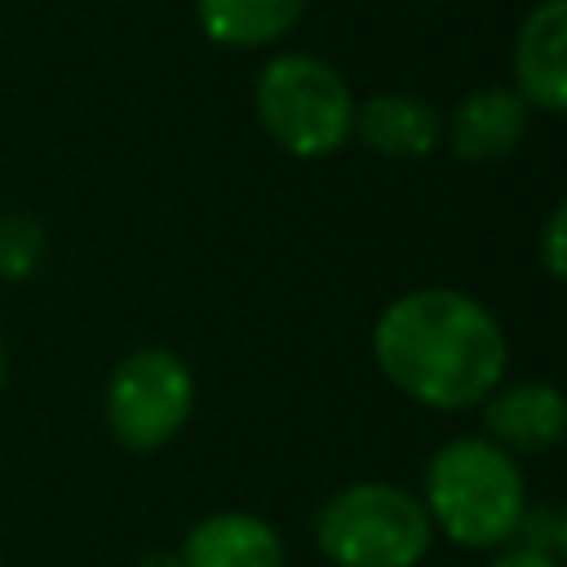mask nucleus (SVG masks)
Returning a JSON list of instances; mask_svg holds the SVG:
<instances>
[{"label":"nucleus","mask_w":567,"mask_h":567,"mask_svg":"<svg viewBox=\"0 0 567 567\" xmlns=\"http://www.w3.org/2000/svg\"><path fill=\"white\" fill-rule=\"evenodd\" d=\"M372 359L403 399L434 412H465L505 381L509 341L478 297L430 284L394 297L377 315Z\"/></svg>","instance_id":"f257e3e1"},{"label":"nucleus","mask_w":567,"mask_h":567,"mask_svg":"<svg viewBox=\"0 0 567 567\" xmlns=\"http://www.w3.org/2000/svg\"><path fill=\"white\" fill-rule=\"evenodd\" d=\"M421 505L430 527L461 549H501L514 540L527 509V483L518 456L483 434H452L425 461Z\"/></svg>","instance_id":"f03ea898"},{"label":"nucleus","mask_w":567,"mask_h":567,"mask_svg":"<svg viewBox=\"0 0 567 567\" xmlns=\"http://www.w3.org/2000/svg\"><path fill=\"white\" fill-rule=\"evenodd\" d=\"M354 93L315 53H275L252 80V115L292 159H328L354 137Z\"/></svg>","instance_id":"7ed1b4c3"},{"label":"nucleus","mask_w":567,"mask_h":567,"mask_svg":"<svg viewBox=\"0 0 567 567\" xmlns=\"http://www.w3.org/2000/svg\"><path fill=\"white\" fill-rule=\"evenodd\" d=\"M315 540L332 567H416L434 545V527L412 487L359 478L319 505Z\"/></svg>","instance_id":"20e7f679"},{"label":"nucleus","mask_w":567,"mask_h":567,"mask_svg":"<svg viewBox=\"0 0 567 567\" xmlns=\"http://www.w3.org/2000/svg\"><path fill=\"white\" fill-rule=\"evenodd\" d=\"M102 408L106 430L124 452H159L190 421L195 377L173 350L142 346L115 363Z\"/></svg>","instance_id":"39448f33"},{"label":"nucleus","mask_w":567,"mask_h":567,"mask_svg":"<svg viewBox=\"0 0 567 567\" xmlns=\"http://www.w3.org/2000/svg\"><path fill=\"white\" fill-rule=\"evenodd\" d=\"M483 439L509 456L554 452L567 434V399L549 381H501L483 403Z\"/></svg>","instance_id":"423d86ee"},{"label":"nucleus","mask_w":567,"mask_h":567,"mask_svg":"<svg viewBox=\"0 0 567 567\" xmlns=\"http://www.w3.org/2000/svg\"><path fill=\"white\" fill-rule=\"evenodd\" d=\"M509 66L527 111H567V0H540L523 13Z\"/></svg>","instance_id":"0eeeda50"},{"label":"nucleus","mask_w":567,"mask_h":567,"mask_svg":"<svg viewBox=\"0 0 567 567\" xmlns=\"http://www.w3.org/2000/svg\"><path fill=\"white\" fill-rule=\"evenodd\" d=\"M527 120L532 111L514 89L478 84L443 115V142L461 164H496L518 151Z\"/></svg>","instance_id":"6e6552de"},{"label":"nucleus","mask_w":567,"mask_h":567,"mask_svg":"<svg viewBox=\"0 0 567 567\" xmlns=\"http://www.w3.org/2000/svg\"><path fill=\"white\" fill-rule=\"evenodd\" d=\"M284 563L288 554L279 532L248 509L204 514L177 549V567H284Z\"/></svg>","instance_id":"1a4fd4ad"},{"label":"nucleus","mask_w":567,"mask_h":567,"mask_svg":"<svg viewBox=\"0 0 567 567\" xmlns=\"http://www.w3.org/2000/svg\"><path fill=\"white\" fill-rule=\"evenodd\" d=\"M354 137L385 159H425L443 142V115L412 93H372L354 106Z\"/></svg>","instance_id":"9d476101"},{"label":"nucleus","mask_w":567,"mask_h":567,"mask_svg":"<svg viewBox=\"0 0 567 567\" xmlns=\"http://www.w3.org/2000/svg\"><path fill=\"white\" fill-rule=\"evenodd\" d=\"M306 13V0H195L199 31L221 49H270Z\"/></svg>","instance_id":"9b49d317"},{"label":"nucleus","mask_w":567,"mask_h":567,"mask_svg":"<svg viewBox=\"0 0 567 567\" xmlns=\"http://www.w3.org/2000/svg\"><path fill=\"white\" fill-rule=\"evenodd\" d=\"M44 261V226L31 213L4 208L0 213V279L22 284L40 270Z\"/></svg>","instance_id":"f8f14e48"},{"label":"nucleus","mask_w":567,"mask_h":567,"mask_svg":"<svg viewBox=\"0 0 567 567\" xmlns=\"http://www.w3.org/2000/svg\"><path fill=\"white\" fill-rule=\"evenodd\" d=\"M509 545H527V549H540V554L563 558V545H567L563 509L558 505H545V501H527V509H523L518 532H514Z\"/></svg>","instance_id":"ddd939ff"},{"label":"nucleus","mask_w":567,"mask_h":567,"mask_svg":"<svg viewBox=\"0 0 567 567\" xmlns=\"http://www.w3.org/2000/svg\"><path fill=\"white\" fill-rule=\"evenodd\" d=\"M540 266L549 279L567 275V208L558 204L540 226Z\"/></svg>","instance_id":"4468645a"},{"label":"nucleus","mask_w":567,"mask_h":567,"mask_svg":"<svg viewBox=\"0 0 567 567\" xmlns=\"http://www.w3.org/2000/svg\"><path fill=\"white\" fill-rule=\"evenodd\" d=\"M487 567H563V558L540 554V549H527V545H501Z\"/></svg>","instance_id":"2eb2a0df"},{"label":"nucleus","mask_w":567,"mask_h":567,"mask_svg":"<svg viewBox=\"0 0 567 567\" xmlns=\"http://www.w3.org/2000/svg\"><path fill=\"white\" fill-rule=\"evenodd\" d=\"M0 385H4V341H0Z\"/></svg>","instance_id":"dca6fc26"},{"label":"nucleus","mask_w":567,"mask_h":567,"mask_svg":"<svg viewBox=\"0 0 567 567\" xmlns=\"http://www.w3.org/2000/svg\"><path fill=\"white\" fill-rule=\"evenodd\" d=\"M425 4H439V0H425Z\"/></svg>","instance_id":"f3484780"}]
</instances>
